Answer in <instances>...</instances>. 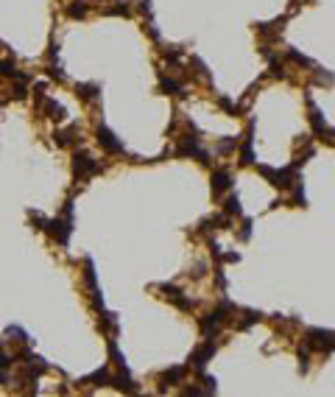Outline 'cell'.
<instances>
[{
	"label": "cell",
	"mask_w": 335,
	"mask_h": 397,
	"mask_svg": "<svg viewBox=\"0 0 335 397\" xmlns=\"http://www.w3.org/2000/svg\"><path fill=\"white\" fill-rule=\"evenodd\" d=\"M45 230L51 232V238L56 243L67 246L70 232H73V198H67V201H64V207H61V218H51V221L45 224Z\"/></svg>",
	"instance_id": "6da1fadb"
},
{
	"label": "cell",
	"mask_w": 335,
	"mask_h": 397,
	"mask_svg": "<svg viewBox=\"0 0 335 397\" xmlns=\"http://www.w3.org/2000/svg\"><path fill=\"white\" fill-rule=\"evenodd\" d=\"M98 171H101V163H98V160H92L87 151H76V157H73V173H76L78 179H90V176H95Z\"/></svg>",
	"instance_id": "7a4b0ae2"
},
{
	"label": "cell",
	"mask_w": 335,
	"mask_h": 397,
	"mask_svg": "<svg viewBox=\"0 0 335 397\" xmlns=\"http://www.w3.org/2000/svg\"><path fill=\"white\" fill-rule=\"evenodd\" d=\"M95 137H98V146L103 151H109V154H123V143L115 137V132H109L106 126H98L95 129Z\"/></svg>",
	"instance_id": "3957f363"
},
{
	"label": "cell",
	"mask_w": 335,
	"mask_h": 397,
	"mask_svg": "<svg viewBox=\"0 0 335 397\" xmlns=\"http://www.w3.org/2000/svg\"><path fill=\"white\" fill-rule=\"evenodd\" d=\"M196 140H198V137H184V140L179 143V148H176V154H179V157H198L201 163H210V154H207L204 148L198 146Z\"/></svg>",
	"instance_id": "277c9868"
},
{
	"label": "cell",
	"mask_w": 335,
	"mask_h": 397,
	"mask_svg": "<svg viewBox=\"0 0 335 397\" xmlns=\"http://www.w3.org/2000/svg\"><path fill=\"white\" fill-rule=\"evenodd\" d=\"M215 350H218V347H215L213 341H210V344H204V347H198L196 353L190 355V366H193V369H198V372H201V369H204V366H207V361H210V358H213V355H215Z\"/></svg>",
	"instance_id": "5b68a950"
},
{
	"label": "cell",
	"mask_w": 335,
	"mask_h": 397,
	"mask_svg": "<svg viewBox=\"0 0 335 397\" xmlns=\"http://www.w3.org/2000/svg\"><path fill=\"white\" fill-rule=\"evenodd\" d=\"M210 185H213V193H215V196H221V193H226V190L232 188V176H229V171H226V168H218V171L213 173Z\"/></svg>",
	"instance_id": "8992f818"
},
{
	"label": "cell",
	"mask_w": 335,
	"mask_h": 397,
	"mask_svg": "<svg viewBox=\"0 0 335 397\" xmlns=\"http://www.w3.org/2000/svg\"><path fill=\"white\" fill-rule=\"evenodd\" d=\"M310 336V347H316V350H333V333L330 330H307Z\"/></svg>",
	"instance_id": "52a82bcc"
},
{
	"label": "cell",
	"mask_w": 335,
	"mask_h": 397,
	"mask_svg": "<svg viewBox=\"0 0 335 397\" xmlns=\"http://www.w3.org/2000/svg\"><path fill=\"white\" fill-rule=\"evenodd\" d=\"M159 291H162L165 297H168V299H173V302L179 305L182 311H190V308H193V299H187V297H182V291L176 288V285H168V283H162V285H159Z\"/></svg>",
	"instance_id": "ba28073f"
},
{
	"label": "cell",
	"mask_w": 335,
	"mask_h": 397,
	"mask_svg": "<svg viewBox=\"0 0 335 397\" xmlns=\"http://www.w3.org/2000/svg\"><path fill=\"white\" fill-rule=\"evenodd\" d=\"M159 90L168 93V95H179V98L187 95V87L182 84V81H176V78H171V76H159Z\"/></svg>",
	"instance_id": "9c48e42d"
},
{
	"label": "cell",
	"mask_w": 335,
	"mask_h": 397,
	"mask_svg": "<svg viewBox=\"0 0 335 397\" xmlns=\"http://www.w3.org/2000/svg\"><path fill=\"white\" fill-rule=\"evenodd\" d=\"M98 95H101V84H76V98L78 101H87V104H90V101H95V98H98Z\"/></svg>",
	"instance_id": "30bf717a"
},
{
	"label": "cell",
	"mask_w": 335,
	"mask_h": 397,
	"mask_svg": "<svg viewBox=\"0 0 335 397\" xmlns=\"http://www.w3.org/2000/svg\"><path fill=\"white\" fill-rule=\"evenodd\" d=\"M223 216H243V207H241L238 193H229V196L223 198Z\"/></svg>",
	"instance_id": "8fae6325"
},
{
	"label": "cell",
	"mask_w": 335,
	"mask_h": 397,
	"mask_svg": "<svg viewBox=\"0 0 335 397\" xmlns=\"http://www.w3.org/2000/svg\"><path fill=\"white\" fill-rule=\"evenodd\" d=\"M109 369H106V366H101V369H95L92 375H87L84 380H81V383H87V386H103V383H109Z\"/></svg>",
	"instance_id": "7c38bea8"
},
{
	"label": "cell",
	"mask_w": 335,
	"mask_h": 397,
	"mask_svg": "<svg viewBox=\"0 0 335 397\" xmlns=\"http://www.w3.org/2000/svg\"><path fill=\"white\" fill-rule=\"evenodd\" d=\"M45 112H48V118H53V121H64V118H67L64 106H61L59 101H53V98H48V101H45Z\"/></svg>",
	"instance_id": "4fadbf2b"
},
{
	"label": "cell",
	"mask_w": 335,
	"mask_h": 397,
	"mask_svg": "<svg viewBox=\"0 0 335 397\" xmlns=\"http://www.w3.org/2000/svg\"><path fill=\"white\" fill-rule=\"evenodd\" d=\"M87 11H90V3L87 0H73L67 6V14L73 20H81V17H87Z\"/></svg>",
	"instance_id": "5bb4252c"
},
{
	"label": "cell",
	"mask_w": 335,
	"mask_h": 397,
	"mask_svg": "<svg viewBox=\"0 0 335 397\" xmlns=\"http://www.w3.org/2000/svg\"><path fill=\"white\" fill-rule=\"evenodd\" d=\"M251 129H254V126L246 129V143H243V151H241V165H251V163H254V151H251Z\"/></svg>",
	"instance_id": "9a60e30c"
},
{
	"label": "cell",
	"mask_w": 335,
	"mask_h": 397,
	"mask_svg": "<svg viewBox=\"0 0 335 397\" xmlns=\"http://www.w3.org/2000/svg\"><path fill=\"white\" fill-rule=\"evenodd\" d=\"M76 126H67V129H61V132H56L53 137H56V146H61V148H67L70 143H73V137H76Z\"/></svg>",
	"instance_id": "2e32d148"
},
{
	"label": "cell",
	"mask_w": 335,
	"mask_h": 397,
	"mask_svg": "<svg viewBox=\"0 0 335 397\" xmlns=\"http://www.w3.org/2000/svg\"><path fill=\"white\" fill-rule=\"evenodd\" d=\"M109 383H115L121 392H137V389H140L131 378H126V372H123V375H118V378H109Z\"/></svg>",
	"instance_id": "e0dca14e"
},
{
	"label": "cell",
	"mask_w": 335,
	"mask_h": 397,
	"mask_svg": "<svg viewBox=\"0 0 335 397\" xmlns=\"http://www.w3.org/2000/svg\"><path fill=\"white\" fill-rule=\"evenodd\" d=\"M84 280H87V285L92 288V294L98 291V283H95V266H92V260L90 258L84 260Z\"/></svg>",
	"instance_id": "ac0fdd59"
},
{
	"label": "cell",
	"mask_w": 335,
	"mask_h": 397,
	"mask_svg": "<svg viewBox=\"0 0 335 397\" xmlns=\"http://www.w3.org/2000/svg\"><path fill=\"white\" fill-rule=\"evenodd\" d=\"M260 319H263V313H260V311H243V322L238 325V328L246 330V328H251V325H257Z\"/></svg>",
	"instance_id": "d6986e66"
},
{
	"label": "cell",
	"mask_w": 335,
	"mask_h": 397,
	"mask_svg": "<svg viewBox=\"0 0 335 397\" xmlns=\"http://www.w3.org/2000/svg\"><path fill=\"white\" fill-rule=\"evenodd\" d=\"M184 372H187V366H173V369H165V372H162V380H171V383H179V380L184 378Z\"/></svg>",
	"instance_id": "ffe728a7"
},
{
	"label": "cell",
	"mask_w": 335,
	"mask_h": 397,
	"mask_svg": "<svg viewBox=\"0 0 335 397\" xmlns=\"http://www.w3.org/2000/svg\"><path fill=\"white\" fill-rule=\"evenodd\" d=\"M0 76L17 78V67H14V62H11V59H0Z\"/></svg>",
	"instance_id": "44dd1931"
},
{
	"label": "cell",
	"mask_w": 335,
	"mask_h": 397,
	"mask_svg": "<svg viewBox=\"0 0 335 397\" xmlns=\"http://www.w3.org/2000/svg\"><path fill=\"white\" fill-rule=\"evenodd\" d=\"M106 17H126L129 14V6L126 3H118V6H109V9H103Z\"/></svg>",
	"instance_id": "7402d4cb"
},
{
	"label": "cell",
	"mask_w": 335,
	"mask_h": 397,
	"mask_svg": "<svg viewBox=\"0 0 335 397\" xmlns=\"http://www.w3.org/2000/svg\"><path fill=\"white\" fill-rule=\"evenodd\" d=\"M218 104H221V106H223V109H226L229 115H241V106L235 104L232 98H226V95H221V98H218Z\"/></svg>",
	"instance_id": "603a6c76"
},
{
	"label": "cell",
	"mask_w": 335,
	"mask_h": 397,
	"mask_svg": "<svg viewBox=\"0 0 335 397\" xmlns=\"http://www.w3.org/2000/svg\"><path fill=\"white\" fill-rule=\"evenodd\" d=\"M288 59L296 62V65H305V67H313V62H310L307 56H302L299 51H293V48H288Z\"/></svg>",
	"instance_id": "cb8c5ba5"
},
{
	"label": "cell",
	"mask_w": 335,
	"mask_h": 397,
	"mask_svg": "<svg viewBox=\"0 0 335 397\" xmlns=\"http://www.w3.org/2000/svg\"><path fill=\"white\" fill-rule=\"evenodd\" d=\"M238 146V137H229V140H221V143H218V151H221V154H226V151H232V148Z\"/></svg>",
	"instance_id": "d4e9b609"
},
{
	"label": "cell",
	"mask_w": 335,
	"mask_h": 397,
	"mask_svg": "<svg viewBox=\"0 0 335 397\" xmlns=\"http://www.w3.org/2000/svg\"><path fill=\"white\" fill-rule=\"evenodd\" d=\"M293 204H296V207H305V204H307V198H305V190H302L299 185H296V190H293Z\"/></svg>",
	"instance_id": "484cf974"
},
{
	"label": "cell",
	"mask_w": 335,
	"mask_h": 397,
	"mask_svg": "<svg viewBox=\"0 0 335 397\" xmlns=\"http://www.w3.org/2000/svg\"><path fill=\"white\" fill-rule=\"evenodd\" d=\"M28 216H31V221H34L36 230H45V224H48V218H45V216H39V213H34V210H31Z\"/></svg>",
	"instance_id": "4316f807"
},
{
	"label": "cell",
	"mask_w": 335,
	"mask_h": 397,
	"mask_svg": "<svg viewBox=\"0 0 335 397\" xmlns=\"http://www.w3.org/2000/svg\"><path fill=\"white\" fill-rule=\"evenodd\" d=\"M249 238H251V218H246L241 230V241H249Z\"/></svg>",
	"instance_id": "83f0119b"
},
{
	"label": "cell",
	"mask_w": 335,
	"mask_h": 397,
	"mask_svg": "<svg viewBox=\"0 0 335 397\" xmlns=\"http://www.w3.org/2000/svg\"><path fill=\"white\" fill-rule=\"evenodd\" d=\"M307 364H310V355H307V350H299V366H302V372L307 369Z\"/></svg>",
	"instance_id": "f1b7e54d"
},
{
	"label": "cell",
	"mask_w": 335,
	"mask_h": 397,
	"mask_svg": "<svg viewBox=\"0 0 335 397\" xmlns=\"http://www.w3.org/2000/svg\"><path fill=\"white\" fill-rule=\"evenodd\" d=\"M48 76L56 78V81H64V73H61L59 67H48Z\"/></svg>",
	"instance_id": "f546056e"
},
{
	"label": "cell",
	"mask_w": 335,
	"mask_h": 397,
	"mask_svg": "<svg viewBox=\"0 0 335 397\" xmlns=\"http://www.w3.org/2000/svg\"><path fill=\"white\" fill-rule=\"evenodd\" d=\"M9 366H11V358L0 350V369H9Z\"/></svg>",
	"instance_id": "4dcf8cb0"
},
{
	"label": "cell",
	"mask_w": 335,
	"mask_h": 397,
	"mask_svg": "<svg viewBox=\"0 0 335 397\" xmlns=\"http://www.w3.org/2000/svg\"><path fill=\"white\" fill-rule=\"evenodd\" d=\"M140 3V11H143V14H148V17H151V0H137Z\"/></svg>",
	"instance_id": "1f68e13d"
},
{
	"label": "cell",
	"mask_w": 335,
	"mask_h": 397,
	"mask_svg": "<svg viewBox=\"0 0 335 397\" xmlns=\"http://www.w3.org/2000/svg\"><path fill=\"white\" fill-rule=\"evenodd\" d=\"M146 31H148V36H151V39H159V31L154 28V23H148V26H146Z\"/></svg>",
	"instance_id": "d6a6232c"
},
{
	"label": "cell",
	"mask_w": 335,
	"mask_h": 397,
	"mask_svg": "<svg viewBox=\"0 0 335 397\" xmlns=\"http://www.w3.org/2000/svg\"><path fill=\"white\" fill-rule=\"evenodd\" d=\"M223 260H226V263H238L241 255H238V252H229V255H223Z\"/></svg>",
	"instance_id": "836d02e7"
}]
</instances>
